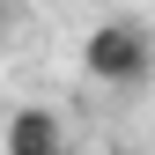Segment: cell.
<instances>
[{"label": "cell", "instance_id": "cell-2", "mask_svg": "<svg viewBox=\"0 0 155 155\" xmlns=\"http://www.w3.org/2000/svg\"><path fill=\"white\" fill-rule=\"evenodd\" d=\"M0 155H67V126H59V111H52V104H22V111H8Z\"/></svg>", "mask_w": 155, "mask_h": 155}, {"label": "cell", "instance_id": "cell-1", "mask_svg": "<svg viewBox=\"0 0 155 155\" xmlns=\"http://www.w3.org/2000/svg\"><path fill=\"white\" fill-rule=\"evenodd\" d=\"M81 74L96 89H140L155 74V37L140 22H96L81 45Z\"/></svg>", "mask_w": 155, "mask_h": 155}]
</instances>
